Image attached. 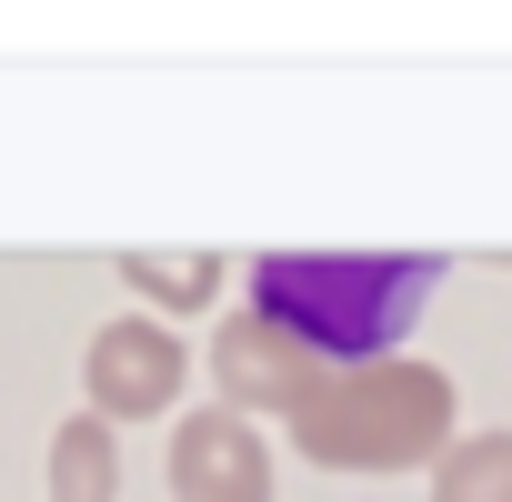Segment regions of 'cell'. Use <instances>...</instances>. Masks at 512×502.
<instances>
[{
    "label": "cell",
    "mask_w": 512,
    "mask_h": 502,
    "mask_svg": "<svg viewBox=\"0 0 512 502\" xmlns=\"http://www.w3.org/2000/svg\"><path fill=\"white\" fill-rule=\"evenodd\" d=\"M432 292H442L432 251H262L241 312L302 342L322 372H352V362H392V342L422 322Z\"/></svg>",
    "instance_id": "cell-1"
},
{
    "label": "cell",
    "mask_w": 512,
    "mask_h": 502,
    "mask_svg": "<svg viewBox=\"0 0 512 502\" xmlns=\"http://www.w3.org/2000/svg\"><path fill=\"white\" fill-rule=\"evenodd\" d=\"M292 442L322 472H402V462H432L452 442V372L402 362V352L392 362L322 372L312 402L292 412Z\"/></svg>",
    "instance_id": "cell-2"
},
{
    "label": "cell",
    "mask_w": 512,
    "mask_h": 502,
    "mask_svg": "<svg viewBox=\"0 0 512 502\" xmlns=\"http://www.w3.org/2000/svg\"><path fill=\"white\" fill-rule=\"evenodd\" d=\"M81 382H91V422H151V412H171V402H181L191 352H181V332H171V322L121 312V322H101V332H91Z\"/></svg>",
    "instance_id": "cell-3"
},
{
    "label": "cell",
    "mask_w": 512,
    "mask_h": 502,
    "mask_svg": "<svg viewBox=\"0 0 512 502\" xmlns=\"http://www.w3.org/2000/svg\"><path fill=\"white\" fill-rule=\"evenodd\" d=\"M312 382H322V362L302 352V342H282L272 322H251V312H231L221 332H211V392H221V412H302L312 402Z\"/></svg>",
    "instance_id": "cell-4"
},
{
    "label": "cell",
    "mask_w": 512,
    "mask_h": 502,
    "mask_svg": "<svg viewBox=\"0 0 512 502\" xmlns=\"http://www.w3.org/2000/svg\"><path fill=\"white\" fill-rule=\"evenodd\" d=\"M171 502H272V442L241 412H181L171 432Z\"/></svg>",
    "instance_id": "cell-5"
},
{
    "label": "cell",
    "mask_w": 512,
    "mask_h": 502,
    "mask_svg": "<svg viewBox=\"0 0 512 502\" xmlns=\"http://www.w3.org/2000/svg\"><path fill=\"white\" fill-rule=\"evenodd\" d=\"M51 502H121V442H111V422L71 412L51 432Z\"/></svg>",
    "instance_id": "cell-6"
},
{
    "label": "cell",
    "mask_w": 512,
    "mask_h": 502,
    "mask_svg": "<svg viewBox=\"0 0 512 502\" xmlns=\"http://www.w3.org/2000/svg\"><path fill=\"white\" fill-rule=\"evenodd\" d=\"M432 502H512V432H452L432 452Z\"/></svg>",
    "instance_id": "cell-7"
},
{
    "label": "cell",
    "mask_w": 512,
    "mask_h": 502,
    "mask_svg": "<svg viewBox=\"0 0 512 502\" xmlns=\"http://www.w3.org/2000/svg\"><path fill=\"white\" fill-rule=\"evenodd\" d=\"M121 282H131L141 302H161V312H211V292H221V251H131Z\"/></svg>",
    "instance_id": "cell-8"
}]
</instances>
